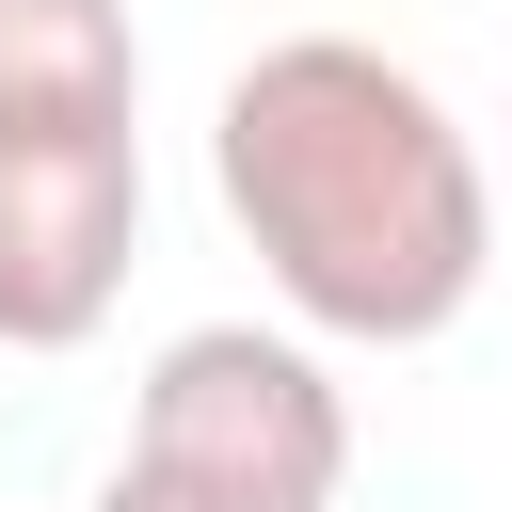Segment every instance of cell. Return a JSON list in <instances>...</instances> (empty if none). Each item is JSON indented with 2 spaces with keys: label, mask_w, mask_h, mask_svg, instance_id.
<instances>
[{
  "label": "cell",
  "mask_w": 512,
  "mask_h": 512,
  "mask_svg": "<svg viewBox=\"0 0 512 512\" xmlns=\"http://www.w3.org/2000/svg\"><path fill=\"white\" fill-rule=\"evenodd\" d=\"M128 480L160 496H208V512H336L352 480V400L304 336H256V320H192L160 336L144 400H128Z\"/></svg>",
  "instance_id": "7a4b0ae2"
},
{
  "label": "cell",
  "mask_w": 512,
  "mask_h": 512,
  "mask_svg": "<svg viewBox=\"0 0 512 512\" xmlns=\"http://www.w3.org/2000/svg\"><path fill=\"white\" fill-rule=\"evenodd\" d=\"M96 512H208V496H160V480H128V464H112V480H96Z\"/></svg>",
  "instance_id": "5b68a950"
},
{
  "label": "cell",
  "mask_w": 512,
  "mask_h": 512,
  "mask_svg": "<svg viewBox=\"0 0 512 512\" xmlns=\"http://www.w3.org/2000/svg\"><path fill=\"white\" fill-rule=\"evenodd\" d=\"M0 128H144L128 0H0Z\"/></svg>",
  "instance_id": "277c9868"
},
{
  "label": "cell",
  "mask_w": 512,
  "mask_h": 512,
  "mask_svg": "<svg viewBox=\"0 0 512 512\" xmlns=\"http://www.w3.org/2000/svg\"><path fill=\"white\" fill-rule=\"evenodd\" d=\"M224 224L256 240L272 304L352 352H432L496 272V176L448 128V96L352 32H288L208 112Z\"/></svg>",
  "instance_id": "6da1fadb"
},
{
  "label": "cell",
  "mask_w": 512,
  "mask_h": 512,
  "mask_svg": "<svg viewBox=\"0 0 512 512\" xmlns=\"http://www.w3.org/2000/svg\"><path fill=\"white\" fill-rule=\"evenodd\" d=\"M144 256V128H0V352H80Z\"/></svg>",
  "instance_id": "3957f363"
}]
</instances>
